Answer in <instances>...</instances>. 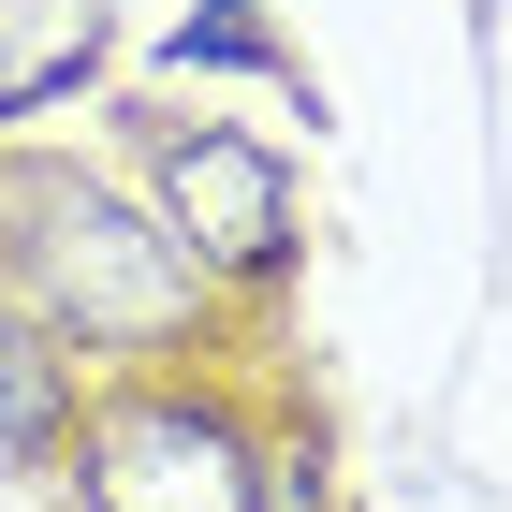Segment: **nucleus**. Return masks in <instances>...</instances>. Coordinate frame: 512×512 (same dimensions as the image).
<instances>
[{
  "label": "nucleus",
  "instance_id": "obj_1",
  "mask_svg": "<svg viewBox=\"0 0 512 512\" xmlns=\"http://www.w3.org/2000/svg\"><path fill=\"white\" fill-rule=\"evenodd\" d=\"M0 220H30V235H0V278L30 293V337L59 352V337H88V352H147V337H176V308H191V249L147 235V220H118V205L88 191V176H0Z\"/></svg>",
  "mask_w": 512,
  "mask_h": 512
},
{
  "label": "nucleus",
  "instance_id": "obj_2",
  "mask_svg": "<svg viewBox=\"0 0 512 512\" xmlns=\"http://www.w3.org/2000/svg\"><path fill=\"white\" fill-rule=\"evenodd\" d=\"M88 512H264L249 439L191 395H132L88 425Z\"/></svg>",
  "mask_w": 512,
  "mask_h": 512
},
{
  "label": "nucleus",
  "instance_id": "obj_3",
  "mask_svg": "<svg viewBox=\"0 0 512 512\" xmlns=\"http://www.w3.org/2000/svg\"><path fill=\"white\" fill-rule=\"evenodd\" d=\"M161 205H176V249L220 264V278H278L293 264V176L249 132H220V118L161 132Z\"/></svg>",
  "mask_w": 512,
  "mask_h": 512
},
{
  "label": "nucleus",
  "instance_id": "obj_4",
  "mask_svg": "<svg viewBox=\"0 0 512 512\" xmlns=\"http://www.w3.org/2000/svg\"><path fill=\"white\" fill-rule=\"evenodd\" d=\"M88 44H103V0H0V118L44 103Z\"/></svg>",
  "mask_w": 512,
  "mask_h": 512
},
{
  "label": "nucleus",
  "instance_id": "obj_5",
  "mask_svg": "<svg viewBox=\"0 0 512 512\" xmlns=\"http://www.w3.org/2000/svg\"><path fill=\"white\" fill-rule=\"evenodd\" d=\"M59 410H74L59 352H44L30 322H0V454H44V439H59Z\"/></svg>",
  "mask_w": 512,
  "mask_h": 512
},
{
  "label": "nucleus",
  "instance_id": "obj_6",
  "mask_svg": "<svg viewBox=\"0 0 512 512\" xmlns=\"http://www.w3.org/2000/svg\"><path fill=\"white\" fill-rule=\"evenodd\" d=\"M176 59H249V30H235V15H220V30H205V44H176Z\"/></svg>",
  "mask_w": 512,
  "mask_h": 512
}]
</instances>
